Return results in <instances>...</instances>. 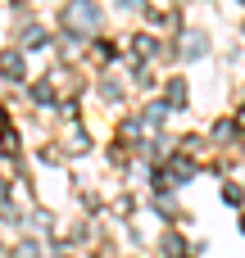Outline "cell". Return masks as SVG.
<instances>
[{
	"label": "cell",
	"instance_id": "2",
	"mask_svg": "<svg viewBox=\"0 0 245 258\" xmlns=\"http://www.w3.org/2000/svg\"><path fill=\"white\" fill-rule=\"evenodd\" d=\"M0 68H5L9 77H18V73H23V59H18L14 50H9V54H0Z\"/></svg>",
	"mask_w": 245,
	"mask_h": 258
},
{
	"label": "cell",
	"instance_id": "3",
	"mask_svg": "<svg viewBox=\"0 0 245 258\" xmlns=\"http://www.w3.org/2000/svg\"><path fill=\"white\" fill-rule=\"evenodd\" d=\"M14 258H36V245H18V249H14Z\"/></svg>",
	"mask_w": 245,
	"mask_h": 258
},
{
	"label": "cell",
	"instance_id": "1",
	"mask_svg": "<svg viewBox=\"0 0 245 258\" xmlns=\"http://www.w3.org/2000/svg\"><path fill=\"white\" fill-rule=\"evenodd\" d=\"M95 23V5L91 0H73V9H68V27H91Z\"/></svg>",
	"mask_w": 245,
	"mask_h": 258
}]
</instances>
